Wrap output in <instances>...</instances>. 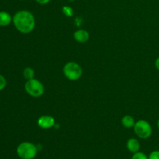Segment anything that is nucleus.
Returning <instances> with one entry per match:
<instances>
[{
  "label": "nucleus",
  "instance_id": "obj_9",
  "mask_svg": "<svg viewBox=\"0 0 159 159\" xmlns=\"http://www.w3.org/2000/svg\"><path fill=\"white\" fill-rule=\"evenodd\" d=\"M12 17L6 11H0V26H7L12 23Z\"/></svg>",
  "mask_w": 159,
  "mask_h": 159
},
{
  "label": "nucleus",
  "instance_id": "obj_17",
  "mask_svg": "<svg viewBox=\"0 0 159 159\" xmlns=\"http://www.w3.org/2000/svg\"><path fill=\"white\" fill-rule=\"evenodd\" d=\"M155 67H156L157 69L159 71V57L156 59V61H155Z\"/></svg>",
  "mask_w": 159,
  "mask_h": 159
},
{
  "label": "nucleus",
  "instance_id": "obj_13",
  "mask_svg": "<svg viewBox=\"0 0 159 159\" xmlns=\"http://www.w3.org/2000/svg\"><path fill=\"white\" fill-rule=\"evenodd\" d=\"M131 159H148V156H147L144 152H138L136 153H134Z\"/></svg>",
  "mask_w": 159,
  "mask_h": 159
},
{
  "label": "nucleus",
  "instance_id": "obj_11",
  "mask_svg": "<svg viewBox=\"0 0 159 159\" xmlns=\"http://www.w3.org/2000/svg\"><path fill=\"white\" fill-rule=\"evenodd\" d=\"M23 74L25 79H27V80H30V79H32L34 78V69L30 68V67H27V68H26L24 70H23Z\"/></svg>",
  "mask_w": 159,
  "mask_h": 159
},
{
  "label": "nucleus",
  "instance_id": "obj_14",
  "mask_svg": "<svg viewBox=\"0 0 159 159\" xmlns=\"http://www.w3.org/2000/svg\"><path fill=\"white\" fill-rule=\"evenodd\" d=\"M6 86V79L2 75L0 74V91L4 89Z\"/></svg>",
  "mask_w": 159,
  "mask_h": 159
},
{
  "label": "nucleus",
  "instance_id": "obj_7",
  "mask_svg": "<svg viewBox=\"0 0 159 159\" xmlns=\"http://www.w3.org/2000/svg\"><path fill=\"white\" fill-rule=\"evenodd\" d=\"M75 40L79 43H85L89 38V34L85 30H78L73 34Z\"/></svg>",
  "mask_w": 159,
  "mask_h": 159
},
{
  "label": "nucleus",
  "instance_id": "obj_19",
  "mask_svg": "<svg viewBox=\"0 0 159 159\" xmlns=\"http://www.w3.org/2000/svg\"><path fill=\"white\" fill-rule=\"evenodd\" d=\"M20 1H23V0H20Z\"/></svg>",
  "mask_w": 159,
  "mask_h": 159
},
{
  "label": "nucleus",
  "instance_id": "obj_16",
  "mask_svg": "<svg viewBox=\"0 0 159 159\" xmlns=\"http://www.w3.org/2000/svg\"><path fill=\"white\" fill-rule=\"evenodd\" d=\"M35 1L40 5H46L49 3L51 0H35Z\"/></svg>",
  "mask_w": 159,
  "mask_h": 159
},
{
  "label": "nucleus",
  "instance_id": "obj_15",
  "mask_svg": "<svg viewBox=\"0 0 159 159\" xmlns=\"http://www.w3.org/2000/svg\"><path fill=\"white\" fill-rule=\"evenodd\" d=\"M148 159H159V151H153L151 152L148 156Z\"/></svg>",
  "mask_w": 159,
  "mask_h": 159
},
{
  "label": "nucleus",
  "instance_id": "obj_3",
  "mask_svg": "<svg viewBox=\"0 0 159 159\" xmlns=\"http://www.w3.org/2000/svg\"><path fill=\"white\" fill-rule=\"evenodd\" d=\"M25 90L30 96L34 98L40 97L44 93V87L41 82L36 79H30L25 84Z\"/></svg>",
  "mask_w": 159,
  "mask_h": 159
},
{
  "label": "nucleus",
  "instance_id": "obj_4",
  "mask_svg": "<svg viewBox=\"0 0 159 159\" xmlns=\"http://www.w3.org/2000/svg\"><path fill=\"white\" fill-rule=\"evenodd\" d=\"M63 72L65 77L71 81H76L81 78L82 69L80 65L75 62H68L63 68Z\"/></svg>",
  "mask_w": 159,
  "mask_h": 159
},
{
  "label": "nucleus",
  "instance_id": "obj_1",
  "mask_svg": "<svg viewBox=\"0 0 159 159\" xmlns=\"http://www.w3.org/2000/svg\"><path fill=\"white\" fill-rule=\"evenodd\" d=\"M12 23L19 32L29 34L35 27V18L30 11L20 10L12 16Z\"/></svg>",
  "mask_w": 159,
  "mask_h": 159
},
{
  "label": "nucleus",
  "instance_id": "obj_8",
  "mask_svg": "<svg viewBox=\"0 0 159 159\" xmlns=\"http://www.w3.org/2000/svg\"><path fill=\"white\" fill-rule=\"evenodd\" d=\"M127 148L131 153H136L140 151L141 144H140L138 140H137L136 138H130L127 142Z\"/></svg>",
  "mask_w": 159,
  "mask_h": 159
},
{
  "label": "nucleus",
  "instance_id": "obj_18",
  "mask_svg": "<svg viewBox=\"0 0 159 159\" xmlns=\"http://www.w3.org/2000/svg\"><path fill=\"white\" fill-rule=\"evenodd\" d=\"M158 129H159V120H158Z\"/></svg>",
  "mask_w": 159,
  "mask_h": 159
},
{
  "label": "nucleus",
  "instance_id": "obj_2",
  "mask_svg": "<svg viewBox=\"0 0 159 159\" xmlns=\"http://www.w3.org/2000/svg\"><path fill=\"white\" fill-rule=\"evenodd\" d=\"M38 152L37 146L29 141L22 142L17 146L16 154L21 159H34Z\"/></svg>",
  "mask_w": 159,
  "mask_h": 159
},
{
  "label": "nucleus",
  "instance_id": "obj_6",
  "mask_svg": "<svg viewBox=\"0 0 159 159\" xmlns=\"http://www.w3.org/2000/svg\"><path fill=\"white\" fill-rule=\"evenodd\" d=\"M55 124V120L53 116L48 115H43L40 116L37 120V125L42 129H49L54 127Z\"/></svg>",
  "mask_w": 159,
  "mask_h": 159
},
{
  "label": "nucleus",
  "instance_id": "obj_5",
  "mask_svg": "<svg viewBox=\"0 0 159 159\" xmlns=\"http://www.w3.org/2000/svg\"><path fill=\"white\" fill-rule=\"evenodd\" d=\"M134 130L137 136L142 139H147L150 138L152 134V126L148 121L144 120L137 121L134 126Z\"/></svg>",
  "mask_w": 159,
  "mask_h": 159
},
{
  "label": "nucleus",
  "instance_id": "obj_10",
  "mask_svg": "<svg viewBox=\"0 0 159 159\" xmlns=\"http://www.w3.org/2000/svg\"><path fill=\"white\" fill-rule=\"evenodd\" d=\"M121 123H122V125L126 128H131V127H134L136 122H135L134 119L131 116L126 115L122 118Z\"/></svg>",
  "mask_w": 159,
  "mask_h": 159
},
{
  "label": "nucleus",
  "instance_id": "obj_12",
  "mask_svg": "<svg viewBox=\"0 0 159 159\" xmlns=\"http://www.w3.org/2000/svg\"><path fill=\"white\" fill-rule=\"evenodd\" d=\"M62 11H63V13L68 17H71L73 16V14H74V11H73L72 8L70 7V6H64L62 8Z\"/></svg>",
  "mask_w": 159,
  "mask_h": 159
}]
</instances>
